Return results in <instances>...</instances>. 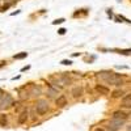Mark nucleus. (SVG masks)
Segmentation results:
<instances>
[{
	"instance_id": "obj_1",
	"label": "nucleus",
	"mask_w": 131,
	"mask_h": 131,
	"mask_svg": "<svg viewBox=\"0 0 131 131\" xmlns=\"http://www.w3.org/2000/svg\"><path fill=\"white\" fill-rule=\"evenodd\" d=\"M98 76H100L106 84L115 85V86H119V85L123 84V76L118 75L115 72H112V71H101V72H98Z\"/></svg>"
},
{
	"instance_id": "obj_2",
	"label": "nucleus",
	"mask_w": 131,
	"mask_h": 131,
	"mask_svg": "<svg viewBox=\"0 0 131 131\" xmlns=\"http://www.w3.org/2000/svg\"><path fill=\"white\" fill-rule=\"evenodd\" d=\"M34 109H36V113L38 115H45V114H47L50 106H49V102L46 100L39 98V100H37L36 104H34Z\"/></svg>"
},
{
	"instance_id": "obj_3",
	"label": "nucleus",
	"mask_w": 131,
	"mask_h": 131,
	"mask_svg": "<svg viewBox=\"0 0 131 131\" xmlns=\"http://www.w3.org/2000/svg\"><path fill=\"white\" fill-rule=\"evenodd\" d=\"M13 105H15V101H13L12 94L5 93V94L3 96V98L0 100V110H7V109L12 107Z\"/></svg>"
},
{
	"instance_id": "obj_4",
	"label": "nucleus",
	"mask_w": 131,
	"mask_h": 131,
	"mask_svg": "<svg viewBox=\"0 0 131 131\" xmlns=\"http://www.w3.org/2000/svg\"><path fill=\"white\" fill-rule=\"evenodd\" d=\"M125 122L126 121H122V119H110L109 121V123L106 125V128L107 130H110V131H117V130H119L123 125H125Z\"/></svg>"
},
{
	"instance_id": "obj_5",
	"label": "nucleus",
	"mask_w": 131,
	"mask_h": 131,
	"mask_svg": "<svg viewBox=\"0 0 131 131\" xmlns=\"http://www.w3.org/2000/svg\"><path fill=\"white\" fill-rule=\"evenodd\" d=\"M29 119V113H28V109H24L17 117V123L18 125H25Z\"/></svg>"
},
{
	"instance_id": "obj_6",
	"label": "nucleus",
	"mask_w": 131,
	"mask_h": 131,
	"mask_svg": "<svg viewBox=\"0 0 131 131\" xmlns=\"http://www.w3.org/2000/svg\"><path fill=\"white\" fill-rule=\"evenodd\" d=\"M112 118L113 119H122V121H126V119L128 118V114L123 110H117L112 114Z\"/></svg>"
},
{
	"instance_id": "obj_7",
	"label": "nucleus",
	"mask_w": 131,
	"mask_h": 131,
	"mask_svg": "<svg viewBox=\"0 0 131 131\" xmlns=\"http://www.w3.org/2000/svg\"><path fill=\"white\" fill-rule=\"evenodd\" d=\"M42 94V89L39 85H36V84H31L30 85V96L31 97H39Z\"/></svg>"
},
{
	"instance_id": "obj_8",
	"label": "nucleus",
	"mask_w": 131,
	"mask_h": 131,
	"mask_svg": "<svg viewBox=\"0 0 131 131\" xmlns=\"http://www.w3.org/2000/svg\"><path fill=\"white\" fill-rule=\"evenodd\" d=\"M71 94H72L75 98H79V97H81V96L84 94V88H83L81 85L75 86V88H72V91H71Z\"/></svg>"
},
{
	"instance_id": "obj_9",
	"label": "nucleus",
	"mask_w": 131,
	"mask_h": 131,
	"mask_svg": "<svg viewBox=\"0 0 131 131\" xmlns=\"http://www.w3.org/2000/svg\"><path fill=\"white\" fill-rule=\"evenodd\" d=\"M55 104H57V106L58 107H64L66 105H67V97H66L64 94H62V96H59L57 100H55Z\"/></svg>"
},
{
	"instance_id": "obj_10",
	"label": "nucleus",
	"mask_w": 131,
	"mask_h": 131,
	"mask_svg": "<svg viewBox=\"0 0 131 131\" xmlns=\"http://www.w3.org/2000/svg\"><path fill=\"white\" fill-rule=\"evenodd\" d=\"M96 91L100 93V94H109V88H107V86L101 85V84H97L96 85Z\"/></svg>"
},
{
	"instance_id": "obj_11",
	"label": "nucleus",
	"mask_w": 131,
	"mask_h": 131,
	"mask_svg": "<svg viewBox=\"0 0 131 131\" xmlns=\"http://www.w3.org/2000/svg\"><path fill=\"white\" fill-rule=\"evenodd\" d=\"M122 106L123 107H131V93L122 98Z\"/></svg>"
},
{
	"instance_id": "obj_12",
	"label": "nucleus",
	"mask_w": 131,
	"mask_h": 131,
	"mask_svg": "<svg viewBox=\"0 0 131 131\" xmlns=\"http://www.w3.org/2000/svg\"><path fill=\"white\" fill-rule=\"evenodd\" d=\"M0 126L2 127H7L8 126V115L5 113L0 114Z\"/></svg>"
},
{
	"instance_id": "obj_13",
	"label": "nucleus",
	"mask_w": 131,
	"mask_h": 131,
	"mask_svg": "<svg viewBox=\"0 0 131 131\" xmlns=\"http://www.w3.org/2000/svg\"><path fill=\"white\" fill-rule=\"evenodd\" d=\"M18 97H20V100H28V98H30V97H31V96H30V91H26V92H20Z\"/></svg>"
},
{
	"instance_id": "obj_14",
	"label": "nucleus",
	"mask_w": 131,
	"mask_h": 131,
	"mask_svg": "<svg viewBox=\"0 0 131 131\" xmlns=\"http://www.w3.org/2000/svg\"><path fill=\"white\" fill-rule=\"evenodd\" d=\"M28 57V52H20V54H16V55H13V59H24Z\"/></svg>"
},
{
	"instance_id": "obj_15",
	"label": "nucleus",
	"mask_w": 131,
	"mask_h": 131,
	"mask_svg": "<svg viewBox=\"0 0 131 131\" xmlns=\"http://www.w3.org/2000/svg\"><path fill=\"white\" fill-rule=\"evenodd\" d=\"M122 94H123L122 91H114L112 96H113V98H118V97H122Z\"/></svg>"
},
{
	"instance_id": "obj_16",
	"label": "nucleus",
	"mask_w": 131,
	"mask_h": 131,
	"mask_svg": "<svg viewBox=\"0 0 131 131\" xmlns=\"http://www.w3.org/2000/svg\"><path fill=\"white\" fill-rule=\"evenodd\" d=\"M64 21H66L64 18H58V20H55V21H52V24H54V25H57V24H63Z\"/></svg>"
},
{
	"instance_id": "obj_17",
	"label": "nucleus",
	"mask_w": 131,
	"mask_h": 131,
	"mask_svg": "<svg viewBox=\"0 0 131 131\" xmlns=\"http://www.w3.org/2000/svg\"><path fill=\"white\" fill-rule=\"evenodd\" d=\"M62 64H66V66H70V64H72V62H71V60H68V59H64V60L62 62Z\"/></svg>"
},
{
	"instance_id": "obj_18",
	"label": "nucleus",
	"mask_w": 131,
	"mask_h": 131,
	"mask_svg": "<svg viewBox=\"0 0 131 131\" xmlns=\"http://www.w3.org/2000/svg\"><path fill=\"white\" fill-rule=\"evenodd\" d=\"M58 33H59L60 36H63V34H66V29H63V28H62V29H59V30H58Z\"/></svg>"
},
{
	"instance_id": "obj_19",
	"label": "nucleus",
	"mask_w": 131,
	"mask_h": 131,
	"mask_svg": "<svg viewBox=\"0 0 131 131\" xmlns=\"http://www.w3.org/2000/svg\"><path fill=\"white\" fill-rule=\"evenodd\" d=\"M30 68V66H26V67H23L21 68V72H24V71H26V70H29Z\"/></svg>"
},
{
	"instance_id": "obj_20",
	"label": "nucleus",
	"mask_w": 131,
	"mask_h": 131,
	"mask_svg": "<svg viewBox=\"0 0 131 131\" xmlns=\"http://www.w3.org/2000/svg\"><path fill=\"white\" fill-rule=\"evenodd\" d=\"M93 131H106L105 128H101V127H97V128H94Z\"/></svg>"
},
{
	"instance_id": "obj_21",
	"label": "nucleus",
	"mask_w": 131,
	"mask_h": 131,
	"mask_svg": "<svg viewBox=\"0 0 131 131\" xmlns=\"http://www.w3.org/2000/svg\"><path fill=\"white\" fill-rule=\"evenodd\" d=\"M5 63H7L5 60H3V62H0V68H2V67H3V66H5Z\"/></svg>"
},
{
	"instance_id": "obj_22",
	"label": "nucleus",
	"mask_w": 131,
	"mask_h": 131,
	"mask_svg": "<svg viewBox=\"0 0 131 131\" xmlns=\"http://www.w3.org/2000/svg\"><path fill=\"white\" fill-rule=\"evenodd\" d=\"M20 13V10H16V12H13V13H10V15H12V16H15V15H18Z\"/></svg>"
},
{
	"instance_id": "obj_23",
	"label": "nucleus",
	"mask_w": 131,
	"mask_h": 131,
	"mask_svg": "<svg viewBox=\"0 0 131 131\" xmlns=\"http://www.w3.org/2000/svg\"><path fill=\"white\" fill-rule=\"evenodd\" d=\"M127 131H131V125H130V126H127Z\"/></svg>"
},
{
	"instance_id": "obj_24",
	"label": "nucleus",
	"mask_w": 131,
	"mask_h": 131,
	"mask_svg": "<svg viewBox=\"0 0 131 131\" xmlns=\"http://www.w3.org/2000/svg\"><path fill=\"white\" fill-rule=\"evenodd\" d=\"M118 2H121V0H118Z\"/></svg>"
}]
</instances>
